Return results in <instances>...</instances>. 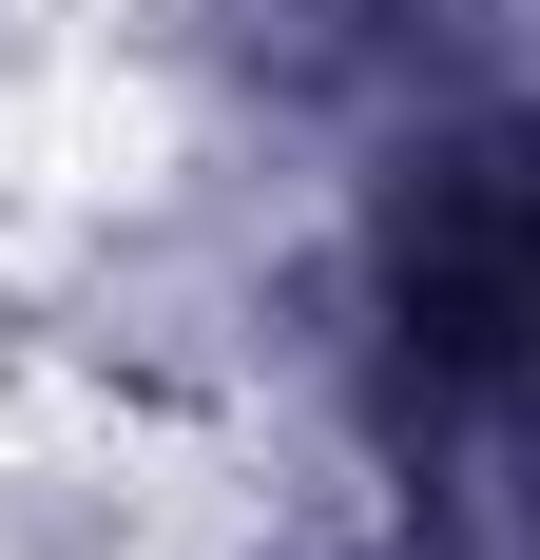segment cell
Segmentation results:
<instances>
[{"mask_svg":"<svg viewBox=\"0 0 540 560\" xmlns=\"http://www.w3.org/2000/svg\"><path fill=\"white\" fill-rule=\"evenodd\" d=\"M386 329L463 406H540V136H444L386 213Z\"/></svg>","mask_w":540,"mask_h":560,"instance_id":"6da1fadb","label":"cell"},{"mask_svg":"<svg viewBox=\"0 0 540 560\" xmlns=\"http://www.w3.org/2000/svg\"><path fill=\"white\" fill-rule=\"evenodd\" d=\"M0 560H136V503H97L78 464H20L0 483Z\"/></svg>","mask_w":540,"mask_h":560,"instance_id":"7a4b0ae2","label":"cell"}]
</instances>
